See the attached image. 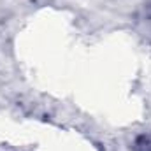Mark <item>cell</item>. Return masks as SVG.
<instances>
[{
  "instance_id": "obj_1",
  "label": "cell",
  "mask_w": 151,
  "mask_h": 151,
  "mask_svg": "<svg viewBox=\"0 0 151 151\" xmlns=\"http://www.w3.org/2000/svg\"><path fill=\"white\" fill-rule=\"evenodd\" d=\"M134 151H151V134H142L134 141Z\"/></svg>"
}]
</instances>
